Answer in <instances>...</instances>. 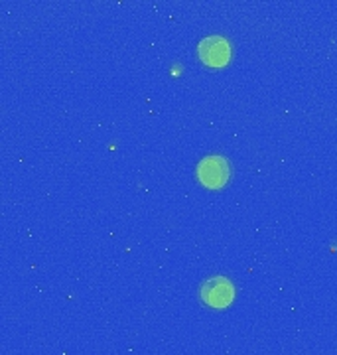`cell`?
<instances>
[{
	"mask_svg": "<svg viewBox=\"0 0 337 355\" xmlns=\"http://www.w3.org/2000/svg\"><path fill=\"white\" fill-rule=\"evenodd\" d=\"M198 180L207 190H221L233 178V166L223 156H205L198 164Z\"/></svg>",
	"mask_w": 337,
	"mask_h": 355,
	"instance_id": "cell-1",
	"label": "cell"
},
{
	"mask_svg": "<svg viewBox=\"0 0 337 355\" xmlns=\"http://www.w3.org/2000/svg\"><path fill=\"white\" fill-rule=\"evenodd\" d=\"M200 298L207 308L225 310L235 300V286L227 277H211L200 286Z\"/></svg>",
	"mask_w": 337,
	"mask_h": 355,
	"instance_id": "cell-2",
	"label": "cell"
},
{
	"mask_svg": "<svg viewBox=\"0 0 337 355\" xmlns=\"http://www.w3.org/2000/svg\"><path fill=\"white\" fill-rule=\"evenodd\" d=\"M198 55L203 64L211 69H219L231 62L233 55V48L231 44L221 36H207L200 42L198 46Z\"/></svg>",
	"mask_w": 337,
	"mask_h": 355,
	"instance_id": "cell-3",
	"label": "cell"
}]
</instances>
